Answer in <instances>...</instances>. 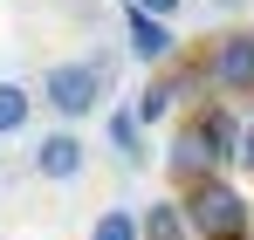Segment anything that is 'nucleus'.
I'll list each match as a JSON object with an SVG mask.
<instances>
[{"instance_id":"1","label":"nucleus","mask_w":254,"mask_h":240,"mask_svg":"<svg viewBox=\"0 0 254 240\" xmlns=\"http://www.w3.org/2000/svg\"><path fill=\"white\" fill-rule=\"evenodd\" d=\"M179 199H186L192 240H248V227H254L248 199H241V192H234L227 179H199V185H186Z\"/></svg>"},{"instance_id":"2","label":"nucleus","mask_w":254,"mask_h":240,"mask_svg":"<svg viewBox=\"0 0 254 240\" xmlns=\"http://www.w3.org/2000/svg\"><path fill=\"white\" fill-rule=\"evenodd\" d=\"M103 96H110V76L96 69V62H48V76H42V103L55 110L62 123H83L89 110H103Z\"/></svg>"},{"instance_id":"3","label":"nucleus","mask_w":254,"mask_h":240,"mask_svg":"<svg viewBox=\"0 0 254 240\" xmlns=\"http://www.w3.org/2000/svg\"><path fill=\"white\" fill-rule=\"evenodd\" d=\"M199 82H206V89H220V96H248V89H254V28H234V35L206 41Z\"/></svg>"},{"instance_id":"4","label":"nucleus","mask_w":254,"mask_h":240,"mask_svg":"<svg viewBox=\"0 0 254 240\" xmlns=\"http://www.w3.org/2000/svg\"><path fill=\"white\" fill-rule=\"evenodd\" d=\"M192 82H199V69H186V62L151 69V82H144V89H137V103H130V110H137V123H144V130H151V123H165L172 110L186 103V89H192Z\"/></svg>"},{"instance_id":"5","label":"nucleus","mask_w":254,"mask_h":240,"mask_svg":"<svg viewBox=\"0 0 254 240\" xmlns=\"http://www.w3.org/2000/svg\"><path fill=\"white\" fill-rule=\"evenodd\" d=\"M124 35H130V55H137L144 69H165V62H179V35H172V21H158V14L124 7Z\"/></svg>"},{"instance_id":"6","label":"nucleus","mask_w":254,"mask_h":240,"mask_svg":"<svg viewBox=\"0 0 254 240\" xmlns=\"http://www.w3.org/2000/svg\"><path fill=\"white\" fill-rule=\"evenodd\" d=\"M83 165H89V144L76 137V130H48L42 144H35V179H48V185L83 179Z\"/></svg>"},{"instance_id":"7","label":"nucleus","mask_w":254,"mask_h":240,"mask_svg":"<svg viewBox=\"0 0 254 240\" xmlns=\"http://www.w3.org/2000/svg\"><path fill=\"white\" fill-rule=\"evenodd\" d=\"M192 130L206 137V151H213V165H220V172H227V165H241V130H248V123L234 117L227 103H206V110L192 117Z\"/></svg>"},{"instance_id":"8","label":"nucleus","mask_w":254,"mask_h":240,"mask_svg":"<svg viewBox=\"0 0 254 240\" xmlns=\"http://www.w3.org/2000/svg\"><path fill=\"white\" fill-rule=\"evenodd\" d=\"M172 179H179V185H199V179H220V165H213V151H206V137H199V130H192V123H186V130H179V137H172Z\"/></svg>"},{"instance_id":"9","label":"nucleus","mask_w":254,"mask_h":240,"mask_svg":"<svg viewBox=\"0 0 254 240\" xmlns=\"http://www.w3.org/2000/svg\"><path fill=\"white\" fill-rule=\"evenodd\" d=\"M144 240H192V220H186V199H151L137 213Z\"/></svg>"},{"instance_id":"10","label":"nucleus","mask_w":254,"mask_h":240,"mask_svg":"<svg viewBox=\"0 0 254 240\" xmlns=\"http://www.w3.org/2000/svg\"><path fill=\"white\" fill-rule=\"evenodd\" d=\"M110 151H117L130 172L151 158V151H144V123H137V110H110Z\"/></svg>"},{"instance_id":"11","label":"nucleus","mask_w":254,"mask_h":240,"mask_svg":"<svg viewBox=\"0 0 254 240\" xmlns=\"http://www.w3.org/2000/svg\"><path fill=\"white\" fill-rule=\"evenodd\" d=\"M28 117H35V96H28L21 82H0V137L28 130Z\"/></svg>"},{"instance_id":"12","label":"nucleus","mask_w":254,"mask_h":240,"mask_svg":"<svg viewBox=\"0 0 254 240\" xmlns=\"http://www.w3.org/2000/svg\"><path fill=\"white\" fill-rule=\"evenodd\" d=\"M89 240H144V227H137V213H130V206H103V213H96V227H89Z\"/></svg>"},{"instance_id":"13","label":"nucleus","mask_w":254,"mask_h":240,"mask_svg":"<svg viewBox=\"0 0 254 240\" xmlns=\"http://www.w3.org/2000/svg\"><path fill=\"white\" fill-rule=\"evenodd\" d=\"M130 7H144V14H158V21H172V14H179L186 0H130Z\"/></svg>"},{"instance_id":"14","label":"nucleus","mask_w":254,"mask_h":240,"mask_svg":"<svg viewBox=\"0 0 254 240\" xmlns=\"http://www.w3.org/2000/svg\"><path fill=\"white\" fill-rule=\"evenodd\" d=\"M241 172H248V179H254V123H248V130H241Z\"/></svg>"},{"instance_id":"15","label":"nucleus","mask_w":254,"mask_h":240,"mask_svg":"<svg viewBox=\"0 0 254 240\" xmlns=\"http://www.w3.org/2000/svg\"><path fill=\"white\" fill-rule=\"evenodd\" d=\"M213 7H220V14H241V7H248V0H213Z\"/></svg>"}]
</instances>
